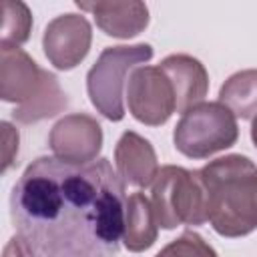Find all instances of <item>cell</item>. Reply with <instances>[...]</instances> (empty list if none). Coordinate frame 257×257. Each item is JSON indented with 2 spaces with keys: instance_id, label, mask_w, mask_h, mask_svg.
Returning a JSON list of instances; mask_svg holds the SVG:
<instances>
[{
  "instance_id": "cell-18",
  "label": "cell",
  "mask_w": 257,
  "mask_h": 257,
  "mask_svg": "<svg viewBox=\"0 0 257 257\" xmlns=\"http://www.w3.org/2000/svg\"><path fill=\"white\" fill-rule=\"evenodd\" d=\"M2 133H4V167L2 171H8L12 165L14 155L18 153V131H14V126L10 122H2Z\"/></svg>"
},
{
  "instance_id": "cell-7",
  "label": "cell",
  "mask_w": 257,
  "mask_h": 257,
  "mask_svg": "<svg viewBox=\"0 0 257 257\" xmlns=\"http://www.w3.org/2000/svg\"><path fill=\"white\" fill-rule=\"evenodd\" d=\"M124 96L131 114L149 126H161L177 112L173 84L159 66L135 68L128 76Z\"/></svg>"
},
{
  "instance_id": "cell-17",
  "label": "cell",
  "mask_w": 257,
  "mask_h": 257,
  "mask_svg": "<svg viewBox=\"0 0 257 257\" xmlns=\"http://www.w3.org/2000/svg\"><path fill=\"white\" fill-rule=\"evenodd\" d=\"M40 255L42 253L32 243H28L22 235L10 237V241L6 243L4 253H2V257H40Z\"/></svg>"
},
{
  "instance_id": "cell-3",
  "label": "cell",
  "mask_w": 257,
  "mask_h": 257,
  "mask_svg": "<svg viewBox=\"0 0 257 257\" xmlns=\"http://www.w3.org/2000/svg\"><path fill=\"white\" fill-rule=\"evenodd\" d=\"M0 98L14 102V120L32 124L66 108L68 98L58 78L42 70L22 48L0 44Z\"/></svg>"
},
{
  "instance_id": "cell-15",
  "label": "cell",
  "mask_w": 257,
  "mask_h": 257,
  "mask_svg": "<svg viewBox=\"0 0 257 257\" xmlns=\"http://www.w3.org/2000/svg\"><path fill=\"white\" fill-rule=\"evenodd\" d=\"M2 42L4 46H18L30 38L32 14L24 2L2 0Z\"/></svg>"
},
{
  "instance_id": "cell-2",
  "label": "cell",
  "mask_w": 257,
  "mask_h": 257,
  "mask_svg": "<svg viewBox=\"0 0 257 257\" xmlns=\"http://www.w3.org/2000/svg\"><path fill=\"white\" fill-rule=\"evenodd\" d=\"M207 221L223 237H245L257 229V165L243 155H225L199 169Z\"/></svg>"
},
{
  "instance_id": "cell-10",
  "label": "cell",
  "mask_w": 257,
  "mask_h": 257,
  "mask_svg": "<svg viewBox=\"0 0 257 257\" xmlns=\"http://www.w3.org/2000/svg\"><path fill=\"white\" fill-rule=\"evenodd\" d=\"M114 165L124 185H135L139 189L153 185L159 173L153 145L135 131H126L120 135L114 147Z\"/></svg>"
},
{
  "instance_id": "cell-16",
  "label": "cell",
  "mask_w": 257,
  "mask_h": 257,
  "mask_svg": "<svg viewBox=\"0 0 257 257\" xmlns=\"http://www.w3.org/2000/svg\"><path fill=\"white\" fill-rule=\"evenodd\" d=\"M155 257H217V251L199 233L185 231L165 245Z\"/></svg>"
},
{
  "instance_id": "cell-19",
  "label": "cell",
  "mask_w": 257,
  "mask_h": 257,
  "mask_svg": "<svg viewBox=\"0 0 257 257\" xmlns=\"http://www.w3.org/2000/svg\"><path fill=\"white\" fill-rule=\"evenodd\" d=\"M251 141H253V145L257 147V116L253 118V124H251Z\"/></svg>"
},
{
  "instance_id": "cell-1",
  "label": "cell",
  "mask_w": 257,
  "mask_h": 257,
  "mask_svg": "<svg viewBox=\"0 0 257 257\" xmlns=\"http://www.w3.org/2000/svg\"><path fill=\"white\" fill-rule=\"evenodd\" d=\"M124 181L110 161L34 159L10 193L12 223L42 257H114L124 231Z\"/></svg>"
},
{
  "instance_id": "cell-5",
  "label": "cell",
  "mask_w": 257,
  "mask_h": 257,
  "mask_svg": "<svg viewBox=\"0 0 257 257\" xmlns=\"http://www.w3.org/2000/svg\"><path fill=\"white\" fill-rule=\"evenodd\" d=\"M151 205L163 229L203 225L207 221V201L199 171L177 165L161 167L151 185Z\"/></svg>"
},
{
  "instance_id": "cell-6",
  "label": "cell",
  "mask_w": 257,
  "mask_h": 257,
  "mask_svg": "<svg viewBox=\"0 0 257 257\" xmlns=\"http://www.w3.org/2000/svg\"><path fill=\"white\" fill-rule=\"evenodd\" d=\"M239 139L237 116L219 100L199 102L183 112L175 126V149L189 159H209Z\"/></svg>"
},
{
  "instance_id": "cell-14",
  "label": "cell",
  "mask_w": 257,
  "mask_h": 257,
  "mask_svg": "<svg viewBox=\"0 0 257 257\" xmlns=\"http://www.w3.org/2000/svg\"><path fill=\"white\" fill-rule=\"evenodd\" d=\"M219 102L237 118L251 120L257 116V68L231 74L219 90Z\"/></svg>"
},
{
  "instance_id": "cell-8",
  "label": "cell",
  "mask_w": 257,
  "mask_h": 257,
  "mask_svg": "<svg viewBox=\"0 0 257 257\" xmlns=\"http://www.w3.org/2000/svg\"><path fill=\"white\" fill-rule=\"evenodd\" d=\"M48 147L56 159L72 165L94 163L102 149V126L84 112L62 116L48 135Z\"/></svg>"
},
{
  "instance_id": "cell-13",
  "label": "cell",
  "mask_w": 257,
  "mask_h": 257,
  "mask_svg": "<svg viewBox=\"0 0 257 257\" xmlns=\"http://www.w3.org/2000/svg\"><path fill=\"white\" fill-rule=\"evenodd\" d=\"M157 237H159V223L151 199L141 191L133 193L126 199V209H124L122 245L133 253H141L153 247Z\"/></svg>"
},
{
  "instance_id": "cell-11",
  "label": "cell",
  "mask_w": 257,
  "mask_h": 257,
  "mask_svg": "<svg viewBox=\"0 0 257 257\" xmlns=\"http://www.w3.org/2000/svg\"><path fill=\"white\" fill-rule=\"evenodd\" d=\"M159 68L173 84L177 112H185L191 106L203 102L209 90V74L201 60L189 54H171L161 60Z\"/></svg>"
},
{
  "instance_id": "cell-9",
  "label": "cell",
  "mask_w": 257,
  "mask_h": 257,
  "mask_svg": "<svg viewBox=\"0 0 257 257\" xmlns=\"http://www.w3.org/2000/svg\"><path fill=\"white\" fill-rule=\"evenodd\" d=\"M92 42L90 22L80 14H60L48 22L42 34V48L48 62L58 70L76 68L88 54Z\"/></svg>"
},
{
  "instance_id": "cell-12",
  "label": "cell",
  "mask_w": 257,
  "mask_h": 257,
  "mask_svg": "<svg viewBox=\"0 0 257 257\" xmlns=\"http://www.w3.org/2000/svg\"><path fill=\"white\" fill-rule=\"evenodd\" d=\"M76 6L94 16L96 26L112 38H133L149 26V8L145 2H76Z\"/></svg>"
},
{
  "instance_id": "cell-4",
  "label": "cell",
  "mask_w": 257,
  "mask_h": 257,
  "mask_svg": "<svg viewBox=\"0 0 257 257\" xmlns=\"http://www.w3.org/2000/svg\"><path fill=\"white\" fill-rule=\"evenodd\" d=\"M153 58L151 44L106 46L86 74V90L92 106L108 120L118 122L124 116V80L126 74Z\"/></svg>"
}]
</instances>
